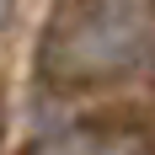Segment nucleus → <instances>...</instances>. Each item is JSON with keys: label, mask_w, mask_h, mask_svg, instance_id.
<instances>
[{"label": "nucleus", "mask_w": 155, "mask_h": 155, "mask_svg": "<svg viewBox=\"0 0 155 155\" xmlns=\"http://www.w3.org/2000/svg\"><path fill=\"white\" fill-rule=\"evenodd\" d=\"M155 64V0H59L38 38V75L54 91H96Z\"/></svg>", "instance_id": "1"}, {"label": "nucleus", "mask_w": 155, "mask_h": 155, "mask_svg": "<svg viewBox=\"0 0 155 155\" xmlns=\"http://www.w3.org/2000/svg\"><path fill=\"white\" fill-rule=\"evenodd\" d=\"M21 155H155V134L144 123L96 118V123H70L59 134H43Z\"/></svg>", "instance_id": "2"}, {"label": "nucleus", "mask_w": 155, "mask_h": 155, "mask_svg": "<svg viewBox=\"0 0 155 155\" xmlns=\"http://www.w3.org/2000/svg\"><path fill=\"white\" fill-rule=\"evenodd\" d=\"M5 16H11V0H0V21H5Z\"/></svg>", "instance_id": "3"}]
</instances>
